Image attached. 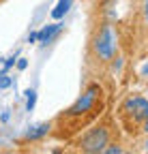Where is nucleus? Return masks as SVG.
Returning <instances> with one entry per match:
<instances>
[{"instance_id":"f257e3e1","label":"nucleus","mask_w":148,"mask_h":154,"mask_svg":"<svg viewBox=\"0 0 148 154\" xmlns=\"http://www.w3.org/2000/svg\"><path fill=\"white\" fill-rule=\"evenodd\" d=\"M103 107V86L101 84H90L84 94L77 96V101L71 107H67L56 122H52L54 135L58 139H71L77 133H82V128H86L88 124H92L97 120V116L101 113Z\"/></svg>"},{"instance_id":"f03ea898","label":"nucleus","mask_w":148,"mask_h":154,"mask_svg":"<svg viewBox=\"0 0 148 154\" xmlns=\"http://www.w3.org/2000/svg\"><path fill=\"white\" fill-rule=\"evenodd\" d=\"M90 49H92V56L101 64H107L114 60V56L118 51V43H116V36H114V30H112L109 22H101L95 28V34L90 38Z\"/></svg>"},{"instance_id":"7ed1b4c3","label":"nucleus","mask_w":148,"mask_h":154,"mask_svg":"<svg viewBox=\"0 0 148 154\" xmlns=\"http://www.w3.org/2000/svg\"><path fill=\"white\" fill-rule=\"evenodd\" d=\"M107 143H109V128L105 124H92L84 133H77L73 139V146L80 152H90V154L103 152Z\"/></svg>"},{"instance_id":"20e7f679","label":"nucleus","mask_w":148,"mask_h":154,"mask_svg":"<svg viewBox=\"0 0 148 154\" xmlns=\"http://www.w3.org/2000/svg\"><path fill=\"white\" fill-rule=\"evenodd\" d=\"M120 113L129 124L142 126V122L148 118V99H144V96H129L120 105Z\"/></svg>"},{"instance_id":"39448f33","label":"nucleus","mask_w":148,"mask_h":154,"mask_svg":"<svg viewBox=\"0 0 148 154\" xmlns=\"http://www.w3.org/2000/svg\"><path fill=\"white\" fill-rule=\"evenodd\" d=\"M52 133V122H41V124H32L28 126V131L24 133V139L26 141H41L43 137Z\"/></svg>"},{"instance_id":"423d86ee","label":"nucleus","mask_w":148,"mask_h":154,"mask_svg":"<svg viewBox=\"0 0 148 154\" xmlns=\"http://www.w3.org/2000/svg\"><path fill=\"white\" fill-rule=\"evenodd\" d=\"M60 28H62V24H49V26H45V28H41L39 32H36V41H39L41 45H45V43H49L54 36H56L58 32H60Z\"/></svg>"},{"instance_id":"0eeeda50","label":"nucleus","mask_w":148,"mask_h":154,"mask_svg":"<svg viewBox=\"0 0 148 154\" xmlns=\"http://www.w3.org/2000/svg\"><path fill=\"white\" fill-rule=\"evenodd\" d=\"M69 7H71V0H60V2H58V7L54 9V13H52V15L56 17V19H60V17H62V15L69 11Z\"/></svg>"},{"instance_id":"6e6552de","label":"nucleus","mask_w":148,"mask_h":154,"mask_svg":"<svg viewBox=\"0 0 148 154\" xmlns=\"http://www.w3.org/2000/svg\"><path fill=\"white\" fill-rule=\"evenodd\" d=\"M26 94H28V99H26V109H28V111H32L34 101H36V92H34V90H28Z\"/></svg>"},{"instance_id":"1a4fd4ad","label":"nucleus","mask_w":148,"mask_h":154,"mask_svg":"<svg viewBox=\"0 0 148 154\" xmlns=\"http://www.w3.org/2000/svg\"><path fill=\"white\" fill-rule=\"evenodd\" d=\"M11 84H13V79H11V77H9L7 73H2V75H0V90H7Z\"/></svg>"},{"instance_id":"9d476101","label":"nucleus","mask_w":148,"mask_h":154,"mask_svg":"<svg viewBox=\"0 0 148 154\" xmlns=\"http://www.w3.org/2000/svg\"><path fill=\"white\" fill-rule=\"evenodd\" d=\"M103 152H105V154H120V152H122V148H120L118 143H112V146H109V143H107Z\"/></svg>"},{"instance_id":"9b49d317","label":"nucleus","mask_w":148,"mask_h":154,"mask_svg":"<svg viewBox=\"0 0 148 154\" xmlns=\"http://www.w3.org/2000/svg\"><path fill=\"white\" fill-rule=\"evenodd\" d=\"M142 15H144V22L148 24V0H144V5H142Z\"/></svg>"},{"instance_id":"f8f14e48","label":"nucleus","mask_w":148,"mask_h":154,"mask_svg":"<svg viewBox=\"0 0 148 154\" xmlns=\"http://www.w3.org/2000/svg\"><path fill=\"white\" fill-rule=\"evenodd\" d=\"M28 66V62H26V58H20V62H17V69H20V71H24Z\"/></svg>"},{"instance_id":"ddd939ff","label":"nucleus","mask_w":148,"mask_h":154,"mask_svg":"<svg viewBox=\"0 0 148 154\" xmlns=\"http://www.w3.org/2000/svg\"><path fill=\"white\" fill-rule=\"evenodd\" d=\"M28 41H30V43H36V32H30V36H28Z\"/></svg>"},{"instance_id":"4468645a","label":"nucleus","mask_w":148,"mask_h":154,"mask_svg":"<svg viewBox=\"0 0 148 154\" xmlns=\"http://www.w3.org/2000/svg\"><path fill=\"white\" fill-rule=\"evenodd\" d=\"M144 152H148V139L144 141Z\"/></svg>"},{"instance_id":"2eb2a0df","label":"nucleus","mask_w":148,"mask_h":154,"mask_svg":"<svg viewBox=\"0 0 148 154\" xmlns=\"http://www.w3.org/2000/svg\"><path fill=\"white\" fill-rule=\"evenodd\" d=\"M144 75H148V64H146V66H144Z\"/></svg>"}]
</instances>
